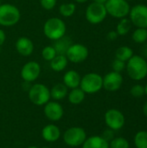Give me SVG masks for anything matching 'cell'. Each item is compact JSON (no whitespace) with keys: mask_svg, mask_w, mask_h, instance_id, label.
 Returning <instances> with one entry per match:
<instances>
[{"mask_svg":"<svg viewBox=\"0 0 147 148\" xmlns=\"http://www.w3.org/2000/svg\"><path fill=\"white\" fill-rule=\"evenodd\" d=\"M107 14L115 18H124L129 15L131 7L126 0H107L105 3Z\"/></svg>","mask_w":147,"mask_h":148,"instance_id":"obj_6","label":"cell"},{"mask_svg":"<svg viewBox=\"0 0 147 148\" xmlns=\"http://www.w3.org/2000/svg\"><path fill=\"white\" fill-rule=\"evenodd\" d=\"M42 137L45 141L55 142L61 137V130L56 125L49 124L42 128Z\"/></svg>","mask_w":147,"mask_h":148,"instance_id":"obj_16","label":"cell"},{"mask_svg":"<svg viewBox=\"0 0 147 148\" xmlns=\"http://www.w3.org/2000/svg\"><path fill=\"white\" fill-rule=\"evenodd\" d=\"M44 114L48 120L51 121H60L64 114V110L62 106L56 101H49L44 105Z\"/></svg>","mask_w":147,"mask_h":148,"instance_id":"obj_14","label":"cell"},{"mask_svg":"<svg viewBox=\"0 0 147 148\" xmlns=\"http://www.w3.org/2000/svg\"><path fill=\"white\" fill-rule=\"evenodd\" d=\"M82 148H109V142L102 136L94 135L86 139L82 144Z\"/></svg>","mask_w":147,"mask_h":148,"instance_id":"obj_18","label":"cell"},{"mask_svg":"<svg viewBox=\"0 0 147 148\" xmlns=\"http://www.w3.org/2000/svg\"><path fill=\"white\" fill-rule=\"evenodd\" d=\"M143 113H144V114L147 117V101H146V103H145V105L143 107Z\"/></svg>","mask_w":147,"mask_h":148,"instance_id":"obj_36","label":"cell"},{"mask_svg":"<svg viewBox=\"0 0 147 148\" xmlns=\"http://www.w3.org/2000/svg\"><path fill=\"white\" fill-rule=\"evenodd\" d=\"M107 12L105 4L98 3H91L86 10V19L91 24H99L107 17Z\"/></svg>","mask_w":147,"mask_h":148,"instance_id":"obj_8","label":"cell"},{"mask_svg":"<svg viewBox=\"0 0 147 148\" xmlns=\"http://www.w3.org/2000/svg\"><path fill=\"white\" fill-rule=\"evenodd\" d=\"M145 94L147 95V84L146 85V87H145Z\"/></svg>","mask_w":147,"mask_h":148,"instance_id":"obj_40","label":"cell"},{"mask_svg":"<svg viewBox=\"0 0 147 148\" xmlns=\"http://www.w3.org/2000/svg\"><path fill=\"white\" fill-rule=\"evenodd\" d=\"M66 29V23L59 17H50L43 25V33L45 36L52 41H56L64 36Z\"/></svg>","mask_w":147,"mask_h":148,"instance_id":"obj_2","label":"cell"},{"mask_svg":"<svg viewBox=\"0 0 147 148\" xmlns=\"http://www.w3.org/2000/svg\"><path fill=\"white\" fill-rule=\"evenodd\" d=\"M134 144L137 148H147V132L139 131L134 136Z\"/></svg>","mask_w":147,"mask_h":148,"instance_id":"obj_27","label":"cell"},{"mask_svg":"<svg viewBox=\"0 0 147 148\" xmlns=\"http://www.w3.org/2000/svg\"><path fill=\"white\" fill-rule=\"evenodd\" d=\"M88 0H75V2L78 3H84L86 2H88Z\"/></svg>","mask_w":147,"mask_h":148,"instance_id":"obj_38","label":"cell"},{"mask_svg":"<svg viewBox=\"0 0 147 148\" xmlns=\"http://www.w3.org/2000/svg\"><path fill=\"white\" fill-rule=\"evenodd\" d=\"M1 4H2V1L0 0V5H1Z\"/></svg>","mask_w":147,"mask_h":148,"instance_id":"obj_42","label":"cell"},{"mask_svg":"<svg viewBox=\"0 0 147 148\" xmlns=\"http://www.w3.org/2000/svg\"><path fill=\"white\" fill-rule=\"evenodd\" d=\"M132 22L128 18H121V20L117 24L116 28V32L118 33L119 36H126L128 34V32L131 30L132 28Z\"/></svg>","mask_w":147,"mask_h":148,"instance_id":"obj_24","label":"cell"},{"mask_svg":"<svg viewBox=\"0 0 147 148\" xmlns=\"http://www.w3.org/2000/svg\"><path fill=\"white\" fill-rule=\"evenodd\" d=\"M68 101L73 104V105H79L81 104L86 96V94L81 89V88H75L70 90V92H68Z\"/></svg>","mask_w":147,"mask_h":148,"instance_id":"obj_22","label":"cell"},{"mask_svg":"<svg viewBox=\"0 0 147 148\" xmlns=\"http://www.w3.org/2000/svg\"><path fill=\"white\" fill-rule=\"evenodd\" d=\"M41 74V66L35 61L26 62L21 69V77L24 82H35Z\"/></svg>","mask_w":147,"mask_h":148,"instance_id":"obj_12","label":"cell"},{"mask_svg":"<svg viewBox=\"0 0 147 148\" xmlns=\"http://www.w3.org/2000/svg\"><path fill=\"white\" fill-rule=\"evenodd\" d=\"M50 90L42 83H36L29 89V99L36 106H42L50 101Z\"/></svg>","mask_w":147,"mask_h":148,"instance_id":"obj_5","label":"cell"},{"mask_svg":"<svg viewBox=\"0 0 147 148\" xmlns=\"http://www.w3.org/2000/svg\"><path fill=\"white\" fill-rule=\"evenodd\" d=\"M88 49L81 43H72L66 52V57L68 62L73 63H81L88 57Z\"/></svg>","mask_w":147,"mask_h":148,"instance_id":"obj_9","label":"cell"},{"mask_svg":"<svg viewBox=\"0 0 147 148\" xmlns=\"http://www.w3.org/2000/svg\"><path fill=\"white\" fill-rule=\"evenodd\" d=\"M144 54H145V56H147V44H146V46L145 47V49H144Z\"/></svg>","mask_w":147,"mask_h":148,"instance_id":"obj_39","label":"cell"},{"mask_svg":"<svg viewBox=\"0 0 147 148\" xmlns=\"http://www.w3.org/2000/svg\"><path fill=\"white\" fill-rule=\"evenodd\" d=\"M15 48L19 55L27 57L33 53L34 43L29 38L26 36H21L16 40L15 43Z\"/></svg>","mask_w":147,"mask_h":148,"instance_id":"obj_15","label":"cell"},{"mask_svg":"<svg viewBox=\"0 0 147 148\" xmlns=\"http://www.w3.org/2000/svg\"><path fill=\"white\" fill-rule=\"evenodd\" d=\"M118 36H119L118 33H117L116 31H113V30L108 32V33H107V39L110 40V41H114V40H116V39L118 38Z\"/></svg>","mask_w":147,"mask_h":148,"instance_id":"obj_34","label":"cell"},{"mask_svg":"<svg viewBox=\"0 0 147 148\" xmlns=\"http://www.w3.org/2000/svg\"><path fill=\"white\" fill-rule=\"evenodd\" d=\"M27 148H39V147H35V146H31V147H27Z\"/></svg>","mask_w":147,"mask_h":148,"instance_id":"obj_41","label":"cell"},{"mask_svg":"<svg viewBox=\"0 0 147 148\" xmlns=\"http://www.w3.org/2000/svg\"><path fill=\"white\" fill-rule=\"evenodd\" d=\"M76 10V5L74 3H65L60 5L59 13L64 17L72 16Z\"/></svg>","mask_w":147,"mask_h":148,"instance_id":"obj_25","label":"cell"},{"mask_svg":"<svg viewBox=\"0 0 147 148\" xmlns=\"http://www.w3.org/2000/svg\"><path fill=\"white\" fill-rule=\"evenodd\" d=\"M21 18L19 9L11 3H2L0 5V25L11 27L16 24Z\"/></svg>","mask_w":147,"mask_h":148,"instance_id":"obj_3","label":"cell"},{"mask_svg":"<svg viewBox=\"0 0 147 148\" xmlns=\"http://www.w3.org/2000/svg\"><path fill=\"white\" fill-rule=\"evenodd\" d=\"M123 83V77L120 73L111 71L103 77V88L109 92H115L120 88Z\"/></svg>","mask_w":147,"mask_h":148,"instance_id":"obj_13","label":"cell"},{"mask_svg":"<svg viewBox=\"0 0 147 148\" xmlns=\"http://www.w3.org/2000/svg\"><path fill=\"white\" fill-rule=\"evenodd\" d=\"M5 40H6V34L3 29H0V47L4 43Z\"/></svg>","mask_w":147,"mask_h":148,"instance_id":"obj_35","label":"cell"},{"mask_svg":"<svg viewBox=\"0 0 147 148\" xmlns=\"http://www.w3.org/2000/svg\"><path fill=\"white\" fill-rule=\"evenodd\" d=\"M126 1H127V2H129V1H131V0H126Z\"/></svg>","mask_w":147,"mask_h":148,"instance_id":"obj_43","label":"cell"},{"mask_svg":"<svg viewBox=\"0 0 147 148\" xmlns=\"http://www.w3.org/2000/svg\"><path fill=\"white\" fill-rule=\"evenodd\" d=\"M56 55L57 54H56L55 48L51 45L44 47L42 50V56L47 62H50Z\"/></svg>","mask_w":147,"mask_h":148,"instance_id":"obj_29","label":"cell"},{"mask_svg":"<svg viewBox=\"0 0 147 148\" xmlns=\"http://www.w3.org/2000/svg\"><path fill=\"white\" fill-rule=\"evenodd\" d=\"M107 1V0H93V2H94V3H102V4H105V3H106Z\"/></svg>","mask_w":147,"mask_h":148,"instance_id":"obj_37","label":"cell"},{"mask_svg":"<svg viewBox=\"0 0 147 148\" xmlns=\"http://www.w3.org/2000/svg\"><path fill=\"white\" fill-rule=\"evenodd\" d=\"M68 94V88L63 83H57L50 89V97L55 101L64 99Z\"/></svg>","mask_w":147,"mask_h":148,"instance_id":"obj_20","label":"cell"},{"mask_svg":"<svg viewBox=\"0 0 147 148\" xmlns=\"http://www.w3.org/2000/svg\"><path fill=\"white\" fill-rule=\"evenodd\" d=\"M126 64V69L129 77L135 81H140L147 75V62L141 56H133Z\"/></svg>","mask_w":147,"mask_h":148,"instance_id":"obj_1","label":"cell"},{"mask_svg":"<svg viewBox=\"0 0 147 148\" xmlns=\"http://www.w3.org/2000/svg\"><path fill=\"white\" fill-rule=\"evenodd\" d=\"M133 56V49L128 46H121L120 47L115 53V56L117 59L121 60L125 62H126L132 56Z\"/></svg>","mask_w":147,"mask_h":148,"instance_id":"obj_23","label":"cell"},{"mask_svg":"<svg viewBox=\"0 0 147 148\" xmlns=\"http://www.w3.org/2000/svg\"><path fill=\"white\" fill-rule=\"evenodd\" d=\"M130 20L137 28L147 29V6L145 4H137L133 6L129 12Z\"/></svg>","mask_w":147,"mask_h":148,"instance_id":"obj_10","label":"cell"},{"mask_svg":"<svg viewBox=\"0 0 147 148\" xmlns=\"http://www.w3.org/2000/svg\"><path fill=\"white\" fill-rule=\"evenodd\" d=\"M87 139L86 131L80 127H72L65 131L63 134V141L71 147L82 146Z\"/></svg>","mask_w":147,"mask_h":148,"instance_id":"obj_7","label":"cell"},{"mask_svg":"<svg viewBox=\"0 0 147 148\" xmlns=\"http://www.w3.org/2000/svg\"><path fill=\"white\" fill-rule=\"evenodd\" d=\"M105 122L108 128L117 131L121 129L125 125V116L124 114L117 109L112 108L106 112L105 114Z\"/></svg>","mask_w":147,"mask_h":148,"instance_id":"obj_11","label":"cell"},{"mask_svg":"<svg viewBox=\"0 0 147 148\" xmlns=\"http://www.w3.org/2000/svg\"><path fill=\"white\" fill-rule=\"evenodd\" d=\"M112 68H113V71L120 73L126 69V62L116 58L115 60H113L112 63Z\"/></svg>","mask_w":147,"mask_h":148,"instance_id":"obj_31","label":"cell"},{"mask_svg":"<svg viewBox=\"0 0 147 148\" xmlns=\"http://www.w3.org/2000/svg\"><path fill=\"white\" fill-rule=\"evenodd\" d=\"M81 79V77L77 71L74 69H70L67 71L63 75V84L68 88H70V89L79 88Z\"/></svg>","mask_w":147,"mask_h":148,"instance_id":"obj_17","label":"cell"},{"mask_svg":"<svg viewBox=\"0 0 147 148\" xmlns=\"http://www.w3.org/2000/svg\"><path fill=\"white\" fill-rule=\"evenodd\" d=\"M68 63V60L66 57V56L63 55H56L50 62L49 65L52 70L55 72H62L63 71Z\"/></svg>","mask_w":147,"mask_h":148,"instance_id":"obj_19","label":"cell"},{"mask_svg":"<svg viewBox=\"0 0 147 148\" xmlns=\"http://www.w3.org/2000/svg\"><path fill=\"white\" fill-rule=\"evenodd\" d=\"M132 38L136 43H144L147 41V29L137 28L132 36Z\"/></svg>","mask_w":147,"mask_h":148,"instance_id":"obj_26","label":"cell"},{"mask_svg":"<svg viewBox=\"0 0 147 148\" xmlns=\"http://www.w3.org/2000/svg\"><path fill=\"white\" fill-rule=\"evenodd\" d=\"M71 44H72L71 39L69 37H67V36H64L62 38L55 41V43L52 46L55 48L57 55H63V56H65L67 50L68 49V48L70 47Z\"/></svg>","mask_w":147,"mask_h":148,"instance_id":"obj_21","label":"cell"},{"mask_svg":"<svg viewBox=\"0 0 147 148\" xmlns=\"http://www.w3.org/2000/svg\"><path fill=\"white\" fill-rule=\"evenodd\" d=\"M80 88L85 94H95L103 88V77L97 73L86 74L81 79Z\"/></svg>","mask_w":147,"mask_h":148,"instance_id":"obj_4","label":"cell"},{"mask_svg":"<svg viewBox=\"0 0 147 148\" xmlns=\"http://www.w3.org/2000/svg\"><path fill=\"white\" fill-rule=\"evenodd\" d=\"M113 130H112V129H107V130H106L104 133H103V135H102V137L107 141V142H110L113 139Z\"/></svg>","mask_w":147,"mask_h":148,"instance_id":"obj_33","label":"cell"},{"mask_svg":"<svg viewBox=\"0 0 147 148\" xmlns=\"http://www.w3.org/2000/svg\"><path fill=\"white\" fill-rule=\"evenodd\" d=\"M129 142L122 137L113 138L109 142V148H129Z\"/></svg>","mask_w":147,"mask_h":148,"instance_id":"obj_28","label":"cell"},{"mask_svg":"<svg viewBox=\"0 0 147 148\" xmlns=\"http://www.w3.org/2000/svg\"><path fill=\"white\" fill-rule=\"evenodd\" d=\"M39 2L41 6L46 10H53L57 3V0H39Z\"/></svg>","mask_w":147,"mask_h":148,"instance_id":"obj_32","label":"cell"},{"mask_svg":"<svg viewBox=\"0 0 147 148\" xmlns=\"http://www.w3.org/2000/svg\"><path fill=\"white\" fill-rule=\"evenodd\" d=\"M130 93L133 97L139 98V97H141V96H143L145 95V87H143L140 84L133 85L132 87L131 90H130Z\"/></svg>","mask_w":147,"mask_h":148,"instance_id":"obj_30","label":"cell"}]
</instances>
